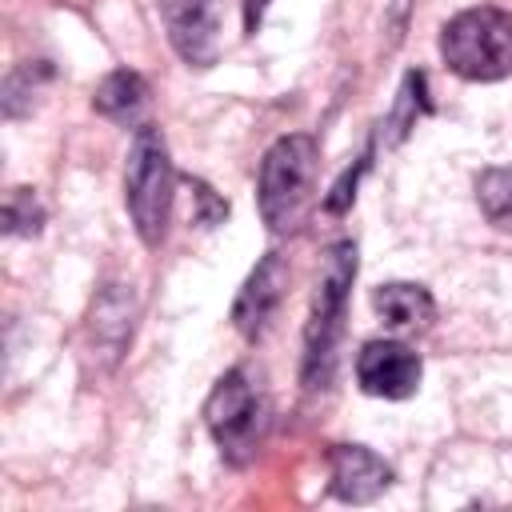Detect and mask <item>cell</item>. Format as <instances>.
Wrapping results in <instances>:
<instances>
[{
	"label": "cell",
	"mask_w": 512,
	"mask_h": 512,
	"mask_svg": "<svg viewBox=\"0 0 512 512\" xmlns=\"http://www.w3.org/2000/svg\"><path fill=\"white\" fill-rule=\"evenodd\" d=\"M352 280H356V244L340 240L324 252L308 324H304V368H300L304 388H328L336 372V348L344 332V308H348Z\"/></svg>",
	"instance_id": "6da1fadb"
},
{
	"label": "cell",
	"mask_w": 512,
	"mask_h": 512,
	"mask_svg": "<svg viewBox=\"0 0 512 512\" xmlns=\"http://www.w3.org/2000/svg\"><path fill=\"white\" fill-rule=\"evenodd\" d=\"M316 176H320V144L308 132L280 136L260 160V180H256L260 220L272 232H292L312 204Z\"/></svg>",
	"instance_id": "7a4b0ae2"
},
{
	"label": "cell",
	"mask_w": 512,
	"mask_h": 512,
	"mask_svg": "<svg viewBox=\"0 0 512 512\" xmlns=\"http://www.w3.org/2000/svg\"><path fill=\"white\" fill-rule=\"evenodd\" d=\"M172 196H176V172L168 144L160 128L140 124L128 148L124 164V204L132 216V228L144 248H160L168 236V216H172Z\"/></svg>",
	"instance_id": "3957f363"
},
{
	"label": "cell",
	"mask_w": 512,
	"mask_h": 512,
	"mask_svg": "<svg viewBox=\"0 0 512 512\" xmlns=\"http://www.w3.org/2000/svg\"><path fill=\"white\" fill-rule=\"evenodd\" d=\"M444 64L472 84H492L512 76V16L500 8H464L440 32Z\"/></svg>",
	"instance_id": "277c9868"
},
{
	"label": "cell",
	"mask_w": 512,
	"mask_h": 512,
	"mask_svg": "<svg viewBox=\"0 0 512 512\" xmlns=\"http://www.w3.org/2000/svg\"><path fill=\"white\" fill-rule=\"evenodd\" d=\"M204 424L228 464H248L264 436V404L240 368L224 372L204 400Z\"/></svg>",
	"instance_id": "5b68a950"
},
{
	"label": "cell",
	"mask_w": 512,
	"mask_h": 512,
	"mask_svg": "<svg viewBox=\"0 0 512 512\" xmlns=\"http://www.w3.org/2000/svg\"><path fill=\"white\" fill-rule=\"evenodd\" d=\"M168 44L192 68H212L220 60L224 0H156Z\"/></svg>",
	"instance_id": "8992f818"
},
{
	"label": "cell",
	"mask_w": 512,
	"mask_h": 512,
	"mask_svg": "<svg viewBox=\"0 0 512 512\" xmlns=\"http://www.w3.org/2000/svg\"><path fill=\"white\" fill-rule=\"evenodd\" d=\"M140 316V300L132 284H104L88 308V356H96V368H116L120 356L132 344Z\"/></svg>",
	"instance_id": "52a82bcc"
},
{
	"label": "cell",
	"mask_w": 512,
	"mask_h": 512,
	"mask_svg": "<svg viewBox=\"0 0 512 512\" xmlns=\"http://www.w3.org/2000/svg\"><path fill=\"white\" fill-rule=\"evenodd\" d=\"M420 356L400 340H368L356 356V384L380 400H408L420 388Z\"/></svg>",
	"instance_id": "ba28073f"
},
{
	"label": "cell",
	"mask_w": 512,
	"mask_h": 512,
	"mask_svg": "<svg viewBox=\"0 0 512 512\" xmlns=\"http://www.w3.org/2000/svg\"><path fill=\"white\" fill-rule=\"evenodd\" d=\"M284 292H288V260L280 252L260 256V264L248 272L244 288L232 300V328L244 340H260L268 332V324H272Z\"/></svg>",
	"instance_id": "9c48e42d"
},
{
	"label": "cell",
	"mask_w": 512,
	"mask_h": 512,
	"mask_svg": "<svg viewBox=\"0 0 512 512\" xmlns=\"http://www.w3.org/2000/svg\"><path fill=\"white\" fill-rule=\"evenodd\" d=\"M328 472H332V492L344 504H372L392 484V468L364 444H336L328 452Z\"/></svg>",
	"instance_id": "30bf717a"
},
{
	"label": "cell",
	"mask_w": 512,
	"mask_h": 512,
	"mask_svg": "<svg viewBox=\"0 0 512 512\" xmlns=\"http://www.w3.org/2000/svg\"><path fill=\"white\" fill-rule=\"evenodd\" d=\"M372 308H376V316H380L388 328H396V332H428L432 320H436V300L428 296V288L404 284V280L380 284V288L372 292Z\"/></svg>",
	"instance_id": "8fae6325"
},
{
	"label": "cell",
	"mask_w": 512,
	"mask_h": 512,
	"mask_svg": "<svg viewBox=\"0 0 512 512\" xmlns=\"http://www.w3.org/2000/svg\"><path fill=\"white\" fill-rule=\"evenodd\" d=\"M92 108L116 124H140V116L148 112V84L140 72L132 68H116L108 72L96 92H92Z\"/></svg>",
	"instance_id": "7c38bea8"
},
{
	"label": "cell",
	"mask_w": 512,
	"mask_h": 512,
	"mask_svg": "<svg viewBox=\"0 0 512 512\" xmlns=\"http://www.w3.org/2000/svg\"><path fill=\"white\" fill-rule=\"evenodd\" d=\"M476 204L492 228L512 232V168H484L476 176Z\"/></svg>",
	"instance_id": "4fadbf2b"
},
{
	"label": "cell",
	"mask_w": 512,
	"mask_h": 512,
	"mask_svg": "<svg viewBox=\"0 0 512 512\" xmlns=\"http://www.w3.org/2000/svg\"><path fill=\"white\" fill-rule=\"evenodd\" d=\"M48 76H52L48 60H28L16 72H8V80H4V116L8 120H20L24 112H32V96L40 92V84Z\"/></svg>",
	"instance_id": "5bb4252c"
},
{
	"label": "cell",
	"mask_w": 512,
	"mask_h": 512,
	"mask_svg": "<svg viewBox=\"0 0 512 512\" xmlns=\"http://www.w3.org/2000/svg\"><path fill=\"white\" fill-rule=\"evenodd\" d=\"M428 112V100H424V72H408L400 92H396V108L388 116V128H392V144L404 140V132L416 124V116Z\"/></svg>",
	"instance_id": "9a60e30c"
},
{
	"label": "cell",
	"mask_w": 512,
	"mask_h": 512,
	"mask_svg": "<svg viewBox=\"0 0 512 512\" xmlns=\"http://www.w3.org/2000/svg\"><path fill=\"white\" fill-rule=\"evenodd\" d=\"M44 228V208L32 188H12L4 200V232L8 236H36Z\"/></svg>",
	"instance_id": "2e32d148"
},
{
	"label": "cell",
	"mask_w": 512,
	"mask_h": 512,
	"mask_svg": "<svg viewBox=\"0 0 512 512\" xmlns=\"http://www.w3.org/2000/svg\"><path fill=\"white\" fill-rule=\"evenodd\" d=\"M188 188H192V200L200 204V212H196V224H204V228H212L216 220H224L228 216V204L204 184V180H188Z\"/></svg>",
	"instance_id": "e0dca14e"
},
{
	"label": "cell",
	"mask_w": 512,
	"mask_h": 512,
	"mask_svg": "<svg viewBox=\"0 0 512 512\" xmlns=\"http://www.w3.org/2000/svg\"><path fill=\"white\" fill-rule=\"evenodd\" d=\"M368 168V156H360V164L356 168H348L340 180H336V188H332V196L324 200V208L328 212H344L348 204H352V196H356V180H360V172Z\"/></svg>",
	"instance_id": "ac0fdd59"
},
{
	"label": "cell",
	"mask_w": 512,
	"mask_h": 512,
	"mask_svg": "<svg viewBox=\"0 0 512 512\" xmlns=\"http://www.w3.org/2000/svg\"><path fill=\"white\" fill-rule=\"evenodd\" d=\"M408 8H412V0H392V16H388V28H392V44L400 40V32H404V24H408Z\"/></svg>",
	"instance_id": "d6986e66"
},
{
	"label": "cell",
	"mask_w": 512,
	"mask_h": 512,
	"mask_svg": "<svg viewBox=\"0 0 512 512\" xmlns=\"http://www.w3.org/2000/svg\"><path fill=\"white\" fill-rule=\"evenodd\" d=\"M268 4H272V0H248V8H244V28H248V32H256V24H260V16H264Z\"/></svg>",
	"instance_id": "ffe728a7"
}]
</instances>
